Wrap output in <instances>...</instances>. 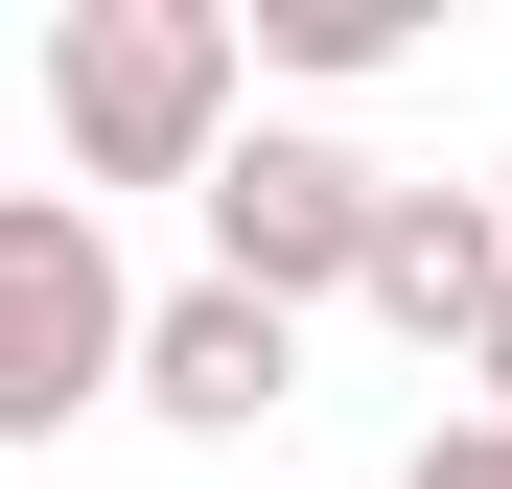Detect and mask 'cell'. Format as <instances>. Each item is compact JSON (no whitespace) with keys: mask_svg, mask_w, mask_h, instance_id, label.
I'll return each instance as SVG.
<instances>
[{"mask_svg":"<svg viewBox=\"0 0 512 489\" xmlns=\"http://www.w3.org/2000/svg\"><path fill=\"white\" fill-rule=\"evenodd\" d=\"M233 0H70L47 24V117H70V210L94 187H210L233 140Z\"/></svg>","mask_w":512,"mask_h":489,"instance_id":"1","label":"cell"},{"mask_svg":"<svg viewBox=\"0 0 512 489\" xmlns=\"http://www.w3.org/2000/svg\"><path fill=\"white\" fill-rule=\"evenodd\" d=\"M140 373V280L70 187H0V443H70L94 396Z\"/></svg>","mask_w":512,"mask_h":489,"instance_id":"2","label":"cell"},{"mask_svg":"<svg viewBox=\"0 0 512 489\" xmlns=\"http://www.w3.org/2000/svg\"><path fill=\"white\" fill-rule=\"evenodd\" d=\"M187 210H210V280H233V303H280V326H303V303H350V257H373V163H350V140H303V117H233Z\"/></svg>","mask_w":512,"mask_h":489,"instance_id":"3","label":"cell"},{"mask_svg":"<svg viewBox=\"0 0 512 489\" xmlns=\"http://www.w3.org/2000/svg\"><path fill=\"white\" fill-rule=\"evenodd\" d=\"M117 396H140V420H187V443H256V420L303 396V326H280V303H233V280H163Z\"/></svg>","mask_w":512,"mask_h":489,"instance_id":"4","label":"cell"},{"mask_svg":"<svg viewBox=\"0 0 512 489\" xmlns=\"http://www.w3.org/2000/svg\"><path fill=\"white\" fill-rule=\"evenodd\" d=\"M350 303L396 326V350H443V373H466V326L512 303V233H489V187H373V257H350Z\"/></svg>","mask_w":512,"mask_h":489,"instance_id":"5","label":"cell"},{"mask_svg":"<svg viewBox=\"0 0 512 489\" xmlns=\"http://www.w3.org/2000/svg\"><path fill=\"white\" fill-rule=\"evenodd\" d=\"M256 47H280V70H326V94H350V70H396V0H256Z\"/></svg>","mask_w":512,"mask_h":489,"instance_id":"6","label":"cell"},{"mask_svg":"<svg viewBox=\"0 0 512 489\" xmlns=\"http://www.w3.org/2000/svg\"><path fill=\"white\" fill-rule=\"evenodd\" d=\"M396 489H512V420H419V466Z\"/></svg>","mask_w":512,"mask_h":489,"instance_id":"7","label":"cell"},{"mask_svg":"<svg viewBox=\"0 0 512 489\" xmlns=\"http://www.w3.org/2000/svg\"><path fill=\"white\" fill-rule=\"evenodd\" d=\"M466 420H512V303H489V326H466Z\"/></svg>","mask_w":512,"mask_h":489,"instance_id":"8","label":"cell"},{"mask_svg":"<svg viewBox=\"0 0 512 489\" xmlns=\"http://www.w3.org/2000/svg\"><path fill=\"white\" fill-rule=\"evenodd\" d=\"M489 233H512V163H489Z\"/></svg>","mask_w":512,"mask_h":489,"instance_id":"9","label":"cell"}]
</instances>
